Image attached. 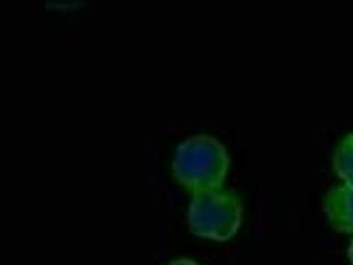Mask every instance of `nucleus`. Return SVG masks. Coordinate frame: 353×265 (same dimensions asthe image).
Here are the masks:
<instances>
[{"instance_id": "1", "label": "nucleus", "mask_w": 353, "mask_h": 265, "mask_svg": "<svg viewBox=\"0 0 353 265\" xmlns=\"http://www.w3.org/2000/svg\"><path fill=\"white\" fill-rule=\"evenodd\" d=\"M229 167L226 147L206 134L181 142L172 163L176 180L193 194L222 189Z\"/></svg>"}, {"instance_id": "2", "label": "nucleus", "mask_w": 353, "mask_h": 265, "mask_svg": "<svg viewBox=\"0 0 353 265\" xmlns=\"http://www.w3.org/2000/svg\"><path fill=\"white\" fill-rule=\"evenodd\" d=\"M188 219L192 232L206 239L225 242L231 239L242 224L243 204L231 190H210L193 194Z\"/></svg>"}, {"instance_id": "3", "label": "nucleus", "mask_w": 353, "mask_h": 265, "mask_svg": "<svg viewBox=\"0 0 353 265\" xmlns=\"http://www.w3.org/2000/svg\"><path fill=\"white\" fill-rule=\"evenodd\" d=\"M324 211L335 230L352 233L353 184L344 183L331 189L324 198Z\"/></svg>"}, {"instance_id": "4", "label": "nucleus", "mask_w": 353, "mask_h": 265, "mask_svg": "<svg viewBox=\"0 0 353 265\" xmlns=\"http://www.w3.org/2000/svg\"><path fill=\"white\" fill-rule=\"evenodd\" d=\"M334 169L344 183L353 184V133L347 134L336 147Z\"/></svg>"}, {"instance_id": "5", "label": "nucleus", "mask_w": 353, "mask_h": 265, "mask_svg": "<svg viewBox=\"0 0 353 265\" xmlns=\"http://www.w3.org/2000/svg\"><path fill=\"white\" fill-rule=\"evenodd\" d=\"M169 265H199L193 259H188V257H182V259H176L173 260Z\"/></svg>"}, {"instance_id": "6", "label": "nucleus", "mask_w": 353, "mask_h": 265, "mask_svg": "<svg viewBox=\"0 0 353 265\" xmlns=\"http://www.w3.org/2000/svg\"><path fill=\"white\" fill-rule=\"evenodd\" d=\"M348 256H350V260H351L353 265V239L351 244H350V248H348Z\"/></svg>"}]
</instances>
